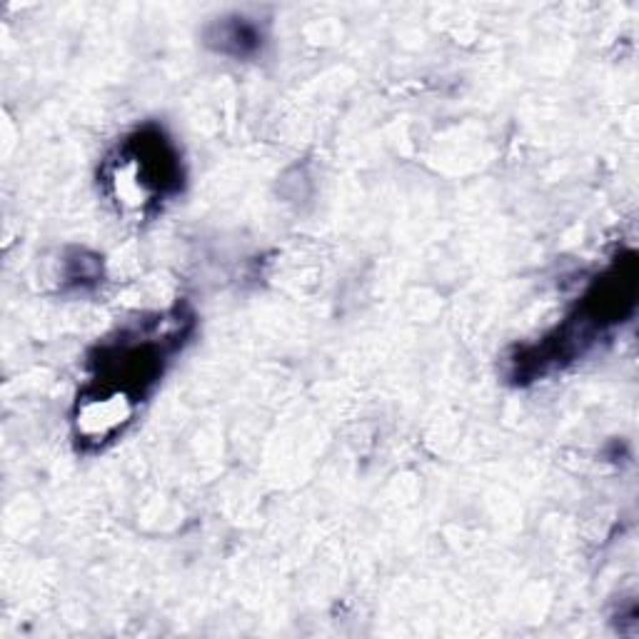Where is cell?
<instances>
[{
	"label": "cell",
	"instance_id": "1",
	"mask_svg": "<svg viewBox=\"0 0 639 639\" xmlns=\"http://www.w3.org/2000/svg\"><path fill=\"white\" fill-rule=\"evenodd\" d=\"M125 355L128 357H137V355H153L157 352V348H153V345H148V342H143V345H130V348H123ZM140 373L143 375H155L157 373V357H150V360H140Z\"/></svg>",
	"mask_w": 639,
	"mask_h": 639
}]
</instances>
